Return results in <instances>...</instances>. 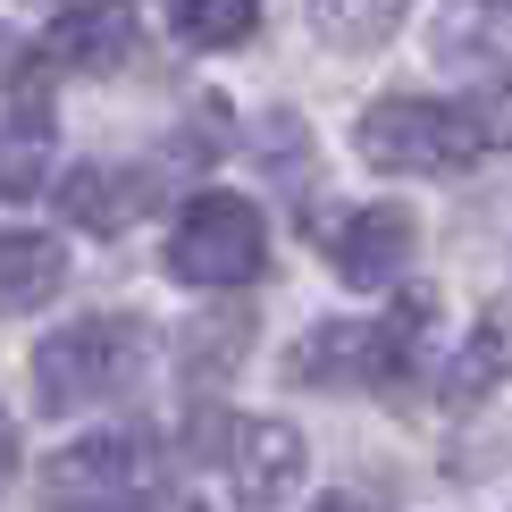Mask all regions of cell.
Here are the masks:
<instances>
[{"label":"cell","instance_id":"2e32d148","mask_svg":"<svg viewBox=\"0 0 512 512\" xmlns=\"http://www.w3.org/2000/svg\"><path fill=\"white\" fill-rule=\"evenodd\" d=\"M244 336H252V319L244 311H227V319H194V328H185V370H236L244 361Z\"/></svg>","mask_w":512,"mask_h":512},{"label":"cell","instance_id":"7c38bea8","mask_svg":"<svg viewBox=\"0 0 512 512\" xmlns=\"http://www.w3.org/2000/svg\"><path fill=\"white\" fill-rule=\"evenodd\" d=\"M68 286V244L42 227H9L0 236V319H26Z\"/></svg>","mask_w":512,"mask_h":512},{"label":"cell","instance_id":"ac0fdd59","mask_svg":"<svg viewBox=\"0 0 512 512\" xmlns=\"http://www.w3.org/2000/svg\"><path fill=\"white\" fill-rule=\"evenodd\" d=\"M0 59H17V51H9V26H0Z\"/></svg>","mask_w":512,"mask_h":512},{"label":"cell","instance_id":"9c48e42d","mask_svg":"<svg viewBox=\"0 0 512 512\" xmlns=\"http://www.w3.org/2000/svg\"><path fill=\"white\" fill-rule=\"evenodd\" d=\"M51 168V68L26 59L17 68V93H9V118H0V194L26 202Z\"/></svg>","mask_w":512,"mask_h":512},{"label":"cell","instance_id":"52a82bcc","mask_svg":"<svg viewBox=\"0 0 512 512\" xmlns=\"http://www.w3.org/2000/svg\"><path fill=\"white\" fill-rule=\"evenodd\" d=\"M412 252H420V227H412L403 202H361V210H345L328 227V269L345 286H361V294H387L412 269Z\"/></svg>","mask_w":512,"mask_h":512},{"label":"cell","instance_id":"8992f818","mask_svg":"<svg viewBox=\"0 0 512 512\" xmlns=\"http://www.w3.org/2000/svg\"><path fill=\"white\" fill-rule=\"evenodd\" d=\"M152 437L135 429H101V437H76L68 454H51L42 471V512H135L152 496Z\"/></svg>","mask_w":512,"mask_h":512},{"label":"cell","instance_id":"5b68a950","mask_svg":"<svg viewBox=\"0 0 512 512\" xmlns=\"http://www.w3.org/2000/svg\"><path fill=\"white\" fill-rule=\"evenodd\" d=\"M194 445L227 462L236 512H277L294 487H303V471H311L303 429H294V420H269V412L236 420V412H219V403H202V412H194Z\"/></svg>","mask_w":512,"mask_h":512},{"label":"cell","instance_id":"4fadbf2b","mask_svg":"<svg viewBox=\"0 0 512 512\" xmlns=\"http://www.w3.org/2000/svg\"><path fill=\"white\" fill-rule=\"evenodd\" d=\"M437 51L462 68H512V0H454L437 17Z\"/></svg>","mask_w":512,"mask_h":512},{"label":"cell","instance_id":"6da1fadb","mask_svg":"<svg viewBox=\"0 0 512 512\" xmlns=\"http://www.w3.org/2000/svg\"><path fill=\"white\" fill-rule=\"evenodd\" d=\"M353 152L387 177H454L512 152V84H471L454 101L429 93H387L353 118Z\"/></svg>","mask_w":512,"mask_h":512},{"label":"cell","instance_id":"30bf717a","mask_svg":"<svg viewBox=\"0 0 512 512\" xmlns=\"http://www.w3.org/2000/svg\"><path fill=\"white\" fill-rule=\"evenodd\" d=\"M160 202V177L152 168H110V160H84L59 177V219L84 227V236H118L135 210Z\"/></svg>","mask_w":512,"mask_h":512},{"label":"cell","instance_id":"e0dca14e","mask_svg":"<svg viewBox=\"0 0 512 512\" xmlns=\"http://www.w3.org/2000/svg\"><path fill=\"white\" fill-rule=\"evenodd\" d=\"M9 471H17V429H9V412H0V487H9Z\"/></svg>","mask_w":512,"mask_h":512},{"label":"cell","instance_id":"3957f363","mask_svg":"<svg viewBox=\"0 0 512 512\" xmlns=\"http://www.w3.org/2000/svg\"><path fill=\"white\" fill-rule=\"evenodd\" d=\"M143 361H152V328L135 311H93V319H76V328H59V336L34 345V403L51 420L93 412V403L135 387Z\"/></svg>","mask_w":512,"mask_h":512},{"label":"cell","instance_id":"9a60e30c","mask_svg":"<svg viewBox=\"0 0 512 512\" xmlns=\"http://www.w3.org/2000/svg\"><path fill=\"white\" fill-rule=\"evenodd\" d=\"M311 26H319V42H336V51H378V42H395V26H403V0H311Z\"/></svg>","mask_w":512,"mask_h":512},{"label":"cell","instance_id":"5bb4252c","mask_svg":"<svg viewBox=\"0 0 512 512\" xmlns=\"http://www.w3.org/2000/svg\"><path fill=\"white\" fill-rule=\"evenodd\" d=\"M168 26L194 51H236L261 34V0H168Z\"/></svg>","mask_w":512,"mask_h":512},{"label":"cell","instance_id":"7a4b0ae2","mask_svg":"<svg viewBox=\"0 0 512 512\" xmlns=\"http://www.w3.org/2000/svg\"><path fill=\"white\" fill-rule=\"evenodd\" d=\"M429 319H437L429 294H403L378 319H319L303 345L286 353V378L294 387H403L420 370Z\"/></svg>","mask_w":512,"mask_h":512},{"label":"cell","instance_id":"277c9868","mask_svg":"<svg viewBox=\"0 0 512 512\" xmlns=\"http://www.w3.org/2000/svg\"><path fill=\"white\" fill-rule=\"evenodd\" d=\"M269 269V219L244 194H194L168 227V277L202 294H236Z\"/></svg>","mask_w":512,"mask_h":512},{"label":"cell","instance_id":"ba28073f","mask_svg":"<svg viewBox=\"0 0 512 512\" xmlns=\"http://www.w3.org/2000/svg\"><path fill=\"white\" fill-rule=\"evenodd\" d=\"M135 0H76V9L51 17V34H42V68L51 76H118L126 59H135Z\"/></svg>","mask_w":512,"mask_h":512},{"label":"cell","instance_id":"8fae6325","mask_svg":"<svg viewBox=\"0 0 512 512\" xmlns=\"http://www.w3.org/2000/svg\"><path fill=\"white\" fill-rule=\"evenodd\" d=\"M512 378V294H496L479 319H471V336L454 345V361L437 370V395L445 403H479V395H496Z\"/></svg>","mask_w":512,"mask_h":512}]
</instances>
